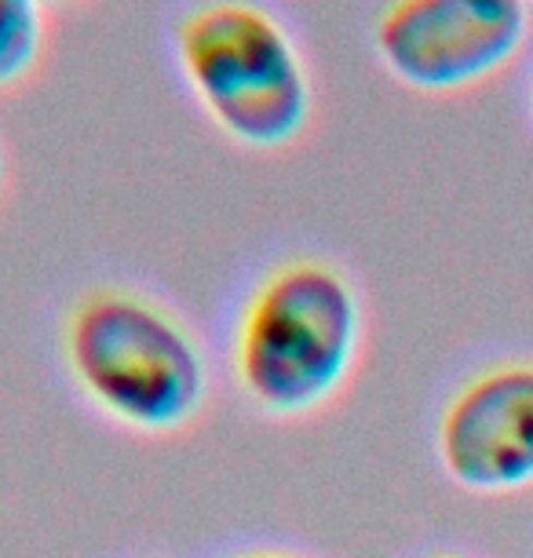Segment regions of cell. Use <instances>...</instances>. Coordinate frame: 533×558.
Wrapping results in <instances>:
<instances>
[{"label": "cell", "instance_id": "52a82bcc", "mask_svg": "<svg viewBox=\"0 0 533 558\" xmlns=\"http://www.w3.org/2000/svg\"><path fill=\"white\" fill-rule=\"evenodd\" d=\"M231 558H307L300 551H278V547H259V551H238Z\"/></svg>", "mask_w": 533, "mask_h": 558}, {"label": "cell", "instance_id": "5b68a950", "mask_svg": "<svg viewBox=\"0 0 533 558\" xmlns=\"http://www.w3.org/2000/svg\"><path fill=\"white\" fill-rule=\"evenodd\" d=\"M435 452L446 478L479 497L533 486V362L475 373L443 405Z\"/></svg>", "mask_w": 533, "mask_h": 558}, {"label": "cell", "instance_id": "6da1fadb", "mask_svg": "<svg viewBox=\"0 0 533 558\" xmlns=\"http://www.w3.org/2000/svg\"><path fill=\"white\" fill-rule=\"evenodd\" d=\"M365 343V303L348 270L318 256L270 267L238 311L231 373L267 420H307L348 391Z\"/></svg>", "mask_w": 533, "mask_h": 558}, {"label": "cell", "instance_id": "277c9868", "mask_svg": "<svg viewBox=\"0 0 533 558\" xmlns=\"http://www.w3.org/2000/svg\"><path fill=\"white\" fill-rule=\"evenodd\" d=\"M530 29V0H391L373 45L402 88L453 96L508 70Z\"/></svg>", "mask_w": 533, "mask_h": 558}, {"label": "cell", "instance_id": "3957f363", "mask_svg": "<svg viewBox=\"0 0 533 558\" xmlns=\"http://www.w3.org/2000/svg\"><path fill=\"white\" fill-rule=\"evenodd\" d=\"M175 59L194 99L238 146L270 154L315 121V81L296 37L267 8L213 0L175 26Z\"/></svg>", "mask_w": 533, "mask_h": 558}, {"label": "cell", "instance_id": "8992f818", "mask_svg": "<svg viewBox=\"0 0 533 558\" xmlns=\"http://www.w3.org/2000/svg\"><path fill=\"white\" fill-rule=\"evenodd\" d=\"M48 48V0H0V92L37 73Z\"/></svg>", "mask_w": 533, "mask_h": 558}, {"label": "cell", "instance_id": "9c48e42d", "mask_svg": "<svg viewBox=\"0 0 533 558\" xmlns=\"http://www.w3.org/2000/svg\"><path fill=\"white\" fill-rule=\"evenodd\" d=\"M427 558H468V555H457V551H438V555H427Z\"/></svg>", "mask_w": 533, "mask_h": 558}, {"label": "cell", "instance_id": "30bf717a", "mask_svg": "<svg viewBox=\"0 0 533 558\" xmlns=\"http://www.w3.org/2000/svg\"><path fill=\"white\" fill-rule=\"evenodd\" d=\"M530 12H533V0H530Z\"/></svg>", "mask_w": 533, "mask_h": 558}, {"label": "cell", "instance_id": "ba28073f", "mask_svg": "<svg viewBox=\"0 0 533 558\" xmlns=\"http://www.w3.org/2000/svg\"><path fill=\"white\" fill-rule=\"evenodd\" d=\"M4 186H8V157H4V146H0V197H4Z\"/></svg>", "mask_w": 533, "mask_h": 558}, {"label": "cell", "instance_id": "7a4b0ae2", "mask_svg": "<svg viewBox=\"0 0 533 558\" xmlns=\"http://www.w3.org/2000/svg\"><path fill=\"white\" fill-rule=\"evenodd\" d=\"M59 354L77 395L129 435H183L208 409L202 340L146 292L99 286L77 296L62 318Z\"/></svg>", "mask_w": 533, "mask_h": 558}]
</instances>
